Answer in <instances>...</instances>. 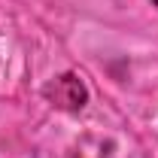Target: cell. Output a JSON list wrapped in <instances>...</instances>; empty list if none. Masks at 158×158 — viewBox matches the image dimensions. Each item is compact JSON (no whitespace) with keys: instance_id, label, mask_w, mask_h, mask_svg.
I'll return each mask as SVG.
<instances>
[{"instance_id":"1","label":"cell","mask_w":158,"mask_h":158,"mask_svg":"<svg viewBox=\"0 0 158 158\" xmlns=\"http://www.w3.org/2000/svg\"><path fill=\"white\" fill-rule=\"evenodd\" d=\"M46 98L61 110H82L85 100H88V91L73 73H64V76H58L55 82L46 85Z\"/></svg>"},{"instance_id":"2","label":"cell","mask_w":158,"mask_h":158,"mask_svg":"<svg viewBox=\"0 0 158 158\" xmlns=\"http://www.w3.org/2000/svg\"><path fill=\"white\" fill-rule=\"evenodd\" d=\"M152 3H155V6H158V0H152Z\"/></svg>"}]
</instances>
